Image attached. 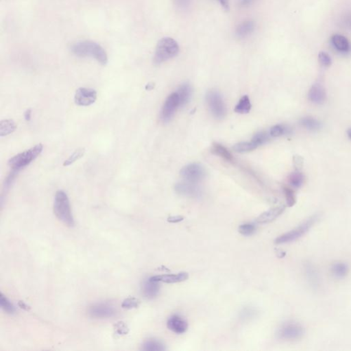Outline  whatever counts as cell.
I'll use <instances>...</instances> for the list:
<instances>
[{
	"mask_svg": "<svg viewBox=\"0 0 351 351\" xmlns=\"http://www.w3.org/2000/svg\"><path fill=\"white\" fill-rule=\"evenodd\" d=\"M71 52L78 57H92L101 65H107V52L100 45L91 41H81L73 43L70 46Z\"/></svg>",
	"mask_w": 351,
	"mask_h": 351,
	"instance_id": "obj_1",
	"label": "cell"
},
{
	"mask_svg": "<svg viewBox=\"0 0 351 351\" xmlns=\"http://www.w3.org/2000/svg\"><path fill=\"white\" fill-rule=\"evenodd\" d=\"M54 212L57 218L68 227H74V219L73 217L70 203L67 194L59 190L55 195L54 203Z\"/></svg>",
	"mask_w": 351,
	"mask_h": 351,
	"instance_id": "obj_2",
	"label": "cell"
},
{
	"mask_svg": "<svg viewBox=\"0 0 351 351\" xmlns=\"http://www.w3.org/2000/svg\"><path fill=\"white\" fill-rule=\"evenodd\" d=\"M179 50L178 43L173 38H162L156 45L153 62L156 65H161L177 56Z\"/></svg>",
	"mask_w": 351,
	"mask_h": 351,
	"instance_id": "obj_3",
	"label": "cell"
},
{
	"mask_svg": "<svg viewBox=\"0 0 351 351\" xmlns=\"http://www.w3.org/2000/svg\"><path fill=\"white\" fill-rule=\"evenodd\" d=\"M319 219L320 215L318 214L309 217L305 222H302L301 225L276 238L275 244H288V243L293 242V241L298 240L302 236L305 235L307 232H309V231L314 227Z\"/></svg>",
	"mask_w": 351,
	"mask_h": 351,
	"instance_id": "obj_4",
	"label": "cell"
},
{
	"mask_svg": "<svg viewBox=\"0 0 351 351\" xmlns=\"http://www.w3.org/2000/svg\"><path fill=\"white\" fill-rule=\"evenodd\" d=\"M43 149L42 144H39L31 147L29 150L14 156L8 161V165L12 170L20 173L29 166L41 154Z\"/></svg>",
	"mask_w": 351,
	"mask_h": 351,
	"instance_id": "obj_5",
	"label": "cell"
},
{
	"mask_svg": "<svg viewBox=\"0 0 351 351\" xmlns=\"http://www.w3.org/2000/svg\"><path fill=\"white\" fill-rule=\"evenodd\" d=\"M206 103L213 117L222 119L227 114V109L222 95L218 91L211 90L206 95Z\"/></svg>",
	"mask_w": 351,
	"mask_h": 351,
	"instance_id": "obj_6",
	"label": "cell"
},
{
	"mask_svg": "<svg viewBox=\"0 0 351 351\" xmlns=\"http://www.w3.org/2000/svg\"><path fill=\"white\" fill-rule=\"evenodd\" d=\"M305 328L299 323L287 322L278 330L277 335L281 340L295 341L301 339L305 335Z\"/></svg>",
	"mask_w": 351,
	"mask_h": 351,
	"instance_id": "obj_7",
	"label": "cell"
},
{
	"mask_svg": "<svg viewBox=\"0 0 351 351\" xmlns=\"http://www.w3.org/2000/svg\"><path fill=\"white\" fill-rule=\"evenodd\" d=\"M179 107H180V104L178 93L175 92L168 97L163 104L161 112V120L165 123L169 122Z\"/></svg>",
	"mask_w": 351,
	"mask_h": 351,
	"instance_id": "obj_8",
	"label": "cell"
},
{
	"mask_svg": "<svg viewBox=\"0 0 351 351\" xmlns=\"http://www.w3.org/2000/svg\"><path fill=\"white\" fill-rule=\"evenodd\" d=\"M180 174L182 178L186 181L194 184L201 181L205 176L204 168L196 163H192L184 167L180 170Z\"/></svg>",
	"mask_w": 351,
	"mask_h": 351,
	"instance_id": "obj_9",
	"label": "cell"
},
{
	"mask_svg": "<svg viewBox=\"0 0 351 351\" xmlns=\"http://www.w3.org/2000/svg\"><path fill=\"white\" fill-rule=\"evenodd\" d=\"M88 314L94 319H109L116 315V309L111 304L100 302L91 305L88 308Z\"/></svg>",
	"mask_w": 351,
	"mask_h": 351,
	"instance_id": "obj_10",
	"label": "cell"
},
{
	"mask_svg": "<svg viewBox=\"0 0 351 351\" xmlns=\"http://www.w3.org/2000/svg\"><path fill=\"white\" fill-rule=\"evenodd\" d=\"M97 92L93 88H81L76 92L74 100L78 106L88 107L95 102Z\"/></svg>",
	"mask_w": 351,
	"mask_h": 351,
	"instance_id": "obj_11",
	"label": "cell"
},
{
	"mask_svg": "<svg viewBox=\"0 0 351 351\" xmlns=\"http://www.w3.org/2000/svg\"><path fill=\"white\" fill-rule=\"evenodd\" d=\"M175 189L176 192L179 195L194 198V199L199 198L202 194L201 189L196 184L190 183V182L176 184Z\"/></svg>",
	"mask_w": 351,
	"mask_h": 351,
	"instance_id": "obj_12",
	"label": "cell"
},
{
	"mask_svg": "<svg viewBox=\"0 0 351 351\" xmlns=\"http://www.w3.org/2000/svg\"><path fill=\"white\" fill-rule=\"evenodd\" d=\"M167 326L170 331L175 332L177 334H182L187 331L188 323L180 316L174 315L168 319Z\"/></svg>",
	"mask_w": 351,
	"mask_h": 351,
	"instance_id": "obj_13",
	"label": "cell"
},
{
	"mask_svg": "<svg viewBox=\"0 0 351 351\" xmlns=\"http://www.w3.org/2000/svg\"><path fill=\"white\" fill-rule=\"evenodd\" d=\"M286 209L285 205H279L275 207L269 209L268 211L264 212L257 219V222L260 224H267L273 222L276 218H279Z\"/></svg>",
	"mask_w": 351,
	"mask_h": 351,
	"instance_id": "obj_14",
	"label": "cell"
},
{
	"mask_svg": "<svg viewBox=\"0 0 351 351\" xmlns=\"http://www.w3.org/2000/svg\"><path fill=\"white\" fill-rule=\"evenodd\" d=\"M331 43L334 49L341 54H349L351 51V44L347 38L341 34L331 36Z\"/></svg>",
	"mask_w": 351,
	"mask_h": 351,
	"instance_id": "obj_15",
	"label": "cell"
},
{
	"mask_svg": "<svg viewBox=\"0 0 351 351\" xmlns=\"http://www.w3.org/2000/svg\"><path fill=\"white\" fill-rule=\"evenodd\" d=\"M308 99L312 103L322 104L325 102L326 93L322 85L315 84L312 85L308 93Z\"/></svg>",
	"mask_w": 351,
	"mask_h": 351,
	"instance_id": "obj_16",
	"label": "cell"
},
{
	"mask_svg": "<svg viewBox=\"0 0 351 351\" xmlns=\"http://www.w3.org/2000/svg\"><path fill=\"white\" fill-rule=\"evenodd\" d=\"M189 274L187 272H180L175 274H165V275L154 276L151 279L158 282L166 283H176L183 282L188 279Z\"/></svg>",
	"mask_w": 351,
	"mask_h": 351,
	"instance_id": "obj_17",
	"label": "cell"
},
{
	"mask_svg": "<svg viewBox=\"0 0 351 351\" xmlns=\"http://www.w3.org/2000/svg\"><path fill=\"white\" fill-rule=\"evenodd\" d=\"M158 281H154L151 279L146 280L142 286V291L144 296L149 299H152L158 296L159 293L160 285Z\"/></svg>",
	"mask_w": 351,
	"mask_h": 351,
	"instance_id": "obj_18",
	"label": "cell"
},
{
	"mask_svg": "<svg viewBox=\"0 0 351 351\" xmlns=\"http://www.w3.org/2000/svg\"><path fill=\"white\" fill-rule=\"evenodd\" d=\"M349 272V265L345 262H335L331 267V273L335 279H345L348 275Z\"/></svg>",
	"mask_w": 351,
	"mask_h": 351,
	"instance_id": "obj_19",
	"label": "cell"
},
{
	"mask_svg": "<svg viewBox=\"0 0 351 351\" xmlns=\"http://www.w3.org/2000/svg\"><path fill=\"white\" fill-rule=\"evenodd\" d=\"M255 29V22L251 20L245 21L239 24L236 29V35L238 38L244 39L254 32Z\"/></svg>",
	"mask_w": 351,
	"mask_h": 351,
	"instance_id": "obj_20",
	"label": "cell"
},
{
	"mask_svg": "<svg viewBox=\"0 0 351 351\" xmlns=\"http://www.w3.org/2000/svg\"><path fill=\"white\" fill-rule=\"evenodd\" d=\"M176 93H178L179 100H180V107L188 104L192 95V88L189 84L182 85L179 87Z\"/></svg>",
	"mask_w": 351,
	"mask_h": 351,
	"instance_id": "obj_21",
	"label": "cell"
},
{
	"mask_svg": "<svg viewBox=\"0 0 351 351\" xmlns=\"http://www.w3.org/2000/svg\"><path fill=\"white\" fill-rule=\"evenodd\" d=\"M305 274L306 278L309 284L313 288H317L319 286V275L317 270H316L314 265L311 263H306L305 265Z\"/></svg>",
	"mask_w": 351,
	"mask_h": 351,
	"instance_id": "obj_22",
	"label": "cell"
},
{
	"mask_svg": "<svg viewBox=\"0 0 351 351\" xmlns=\"http://www.w3.org/2000/svg\"><path fill=\"white\" fill-rule=\"evenodd\" d=\"M211 152L214 154L215 155L220 156L225 161L229 162H233L234 161V158L231 153L227 150L224 146L218 143H214L212 146Z\"/></svg>",
	"mask_w": 351,
	"mask_h": 351,
	"instance_id": "obj_23",
	"label": "cell"
},
{
	"mask_svg": "<svg viewBox=\"0 0 351 351\" xmlns=\"http://www.w3.org/2000/svg\"><path fill=\"white\" fill-rule=\"evenodd\" d=\"M251 107L249 97L247 95H244L234 108V112L239 114H247L251 111Z\"/></svg>",
	"mask_w": 351,
	"mask_h": 351,
	"instance_id": "obj_24",
	"label": "cell"
},
{
	"mask_svg": "<svg viewBox=\"0 0 351 351\" xmlns=\"http://www.w3.org/2000/svg\"><path fill=\"white\" fill-rule=\"evenodd\" d=\"M302 126L309 130H319L322 128V124L316 118L305 117L302 118L300 121Z\"/></svg>",
	"mask_w": 351,
	"mask_h": 351,
	"instance_id": "obj_25",
	"label": "cell"
},
{
	"mask_svg": "<svg viewBox=\"0 0 351 351\" xmlns=\"http://www.w3.org/2000/svg\"><path fill=\"white\" fill-rule=\"evenodd\" d=\"M17 126L12 119H4L0 123V136L4 137L13 133Z\"/></svg>",
	"mask_w": 351,
	"mask_h": 351,
	"instance_id": "obj_26",
	"label": "cell"
},
{
	"mask_svg": "<svg viewBox=\"0 0 351 351\" xmlns=\"http://www.w3.org/2000/svg\"><path fill=\"white\" fill-rule=\"evenodd\" d=\"M142 349L146 351H163L166 349L162 342L154 339L146 340L144 342Z\"/></svg>",
	"mask_w": 351,
	"mask_h": 351,
	"instance_id": "obj_27",
	"label": "cell"
},
{
	"mask_svg": "<svg viewBox=\"0 0 351 351\" xmlns=\"http://www.w3.org/2000/svg\"><path fill=\"white\" fill-rule=\"evenodd\" d=\"M305 176L300 172L295 171L289 176L288 180L290 185L295 188H300L305 182Z\"/></svg>",
	"mask_w": 351,
	"mask_h": 351,
	"instance_id": "obj_28",
	"label": "cell"
},
{
	"mask_svg": "<svg viewBox=\"0 0 351 351\" xmlns=\"http://www.w3.org/2000/svg\"><path fill=\"white\" fill-rule=\"evenodd\" d=\"M258 147L255 143L253 142H240V143H238L234 146V151L239 153H246L251 152L257 147Z\"/></svg>",
	"mask_w": 351,
	"mask_h": 351,
	"instance_id": "obj_29",
	"label": "cell"
},
{
	"mask_svg": "<svg viewBox=\"0 0 351 351\" xmlns=\"http://www.w3.org/2000/svg\"><path fill=\"white\" fill-rule=\"evenodd\" d=\"M290 128L282 124H277L271 128L270 135L272 137H279L290 133Z\"/></svg>",
	"mask_w": 351,
	"mask_h": 351,
	"instance_id": "obj_30",
	"label": "cell"
},
{
	"mask_svg": "<svg viewBox=\"0 0 351 351\" xmlns=\"http://www.w3.org/2000/svg\"><path fill=\"white\" fill-rule=\"evenodd\" d=\"M270 134L266 133V132H260V133H257L254 135L253 139H252V142L256 144L257 146H260L263 145V144L269 142L270 141Z\"/></svg>",
	"mask_w": 351,
	"mask_h": 351,
	"instance_id": "obj_31",
	"label": "cell"
},
{
	"mask_svg": "<svg viewBox=\"0 0 351 351\" xmlns=\"http://www.w3.org/2000/svg\"><path fill=\"white\" fill-rule=\"evenodd\" d=\"M0 306L7 314H13L15 312V307L2 293L0 294Z\"/></svg>",
	"mask_w": 351,
	"mask_h": 351,
	"instance_id": "obj_32",
	"label": "cell"
},
{
	"mask_svg": "<svg viewBox=\"0 0 351 351\" xmlns=\"http://www.w3.org/2000/svg\"><path fill=\"white\" fill-rule=\"evenodd\" d=\"M283 192H284L287 205H288V206L291 207V206H293V205L296 204V196H295L294 192L292 189L288 187H285L283 188Z\"/></svg>",
	"mask_w": 351,
	"mask_h": 351,
	"instance_id": "obj_33",
	"label": "cell"
},
{
	"mask_svg": "<svg viewBox=\"0 0 351 351\" xmlns=\"http://www.w3.org/2000/svg\"><path fill=\"white\" fill-rule=\"evenodd\" d=\"M85 152L84 148H80L76 150L75 152H74V154H72V155L69 156L68 159L66 160L63 163V166H69L73 164V163H75L76 161H78V159H81V158L84 156Z\"/></svg>",
	"mask_w": 351,
	"mask_h": 351,
	"instance_id": "obj_34",
	"label": "cell"
},
{
	"mask_svg": "<svg viewBox=\"0 0 351 351\" xmlns=\"http://www.w3.org/2000/svg\"><path fill=\"white\" fill-rule=\"evenodd\" d=\"M256 226L252 223H246L239 227V232L244 236H250L255 234Z\"/></svg>",
	"mask_w": 351,
	"mask_h": 351,
	"instance_id": "obj_35",
	"label": "cell"
},
{
	"mask_svg": "<svg viewBox=\"0 0 351 351\" xmlns=\"http://www.w3.org/2000/svg\"><path fill=\"white\" fill-rule=\"evenodd\" d=\"M139 305H140V301L137 298L130 297L123 301L121 307L124 309H131L137 308Z\"/></svg>",
	"mask_w": 351,
	"mask_h": 351,
	"instance_id": "obj_36",
	"label": "cell"
},
{
	"mask_svg": "<svg viewBox=\"0 0 351 351\" xmlns=\"http://www.w3.org/2000/svg\"><path fill=\"white\" fill-rule=\"evenodd\" d=\"M319 60L321 65L324 67H328L331 65L332 60L330 56L325 52H321L319 55Z\"/></svg>",
	"mask_w": 351,
	"mask_h": 351,
	"instance_id": "obj_37",
	"label": "cell"
},
{
	"mask_svg": "<svg viewBox=\"0 0 351 351\" xmlns=\"http://www.w3.org/2000/svg\"><path fill=\"white\" fill-rule=\"evenodd\" d=\"M115 331L118 335H125L128 334L129 328L128 326L123 322H118L114 326Z\"/></svg>",
	"mask_w": 351,
	"mask_h": 351,
	"instance_id": "obj_38",
	"label": "cell"
},
{
	"mask_svg": "<svg viewBox=\"0 0 351 351\" xmlns=\"http://www.w3.org/2000/svg\"><path fill=\"white\" fill-rule=\"evenodd\" d=\"M293 165L295 171L300 172L303 168L304 159L301 156L296 154L293 156Z\"/></svg>",
	"mask_w": 351,
	"mask_h": 351,
	"instance_id": "obj_39",
	"label": "cell"
},
{
	"mask_svg": "<svg viewBox=\"0 0 351 351\" xmlns=\"http://www.w3.org/2000/svg\"><path fill=\"white\" fill-rule=\"evenodd\" d=\"M175 6L180 10H186L190 6L192 0H174Z\"/></svg>",
	"mask_w": 351,
	"mask_h": 351,
	"instance_id": "obj_40",
	"label": "cell"
},
{
	"mask_svg": "<svg viewBox=\"0 0 351 351\" xmlns=\"http://www.w3.org/2000/svg\"><path fill=\"white\" fill-rule=\"evenodd\" d=\"M184 220L183 217L181 215H175V216H170L168 218V222L170 223H178L182 222Z\"/></svg>",
	"mask_w": 351,
	"mask_h": 351,
	"instance_id": "obj_41",
	"label": "cell"
},
{
	"mask_svg": "<svg viewBox=\"0 0 351 351\" xmlns=\"http://www.w3.org/2000/svg\"><path fill=\"white\" fill-rule=\"evenodd\" d=\"M255 1H256V0H240L239 4H240L241 6L246 7L250 6L252 3L255 2Z\"/></svg>",
	"mask_w": 351,
	"mask_h": 351,
	"instance_id": "obj_42",
	"label": "cell"
},
{
	"mask_svg": "<svg viewBox=\"0 0 351 351\" xmlns=\"http://www.w3.org/2000/svg\"><path fill=\"white\" fill-rule=\"evenodd\" d=\"M221 6L223 7L226 10L229 9V0H218Z\"/></svg>",
	"mask_w": 351,
	"mask_h": 351,
	"instance_id": "obj_43",
	"label": "cell"
},
{
	"mask_svg": "<svg viewBox=\"0 0 351 351\" xmlns=\"http://www.w3.org/2000/svg\"><path fill=\"white\" fill-rule=\"evenodd\" d=\"M31 116H32V111H31V109H28L25 114H24V117H25L26 120L28 121L30 120Z\"/></svg>",
	"mask_w": 351,
	"mask_h": 351,
	"instance_id": "obj_44",
	"label": "cell"
},
{
	"mask_svg": "<svg viewBox=\"0 0 351 351\" xmlns=\"http://www.w3.org/2000/svg\"><path fill=\"white\" fill-rule=\"evenodd\" d=\"M344 24H345V26H347V27L349 28V29H351V15L346 18V20L344 21Z\"/></svg>",
	"mask_w": 351,
	"mask_h": 351,
	"instance_id": "obj_45",
	"label": "cell"
},
{
	"mask_svg": "<svg viewBox=\"0 0 351 351\" xmlns=\"http://www.w3.org/2000/svg\"><path fill=\"white\" fill-rule=\"evenodd\" d=\"M19 305H20V307H22V308L25 309V310H29V306L26 305V304L24 303V302L20 301L19 302Z\"/></svg>",
	"mask_w": 351,
	"mask_h": 351,
	"instance_id": "obj_46",
	"label": "cell"
},
{
	"mask_svg": "<svg viewBox=\"0 0 351 351\" xmlns=\"http://www.w3.org/2000/svg\"><path fill=\"white\" fill-rule=\"evenodd\" d=\"M347 135H348L349 138L351 140V128L347 130Z\"/></svg>",
	"mask_w": 351,
	"mask_h": 351,
	"instance_id": "obj_47",
	"label": "cell"
}]
</instances>
